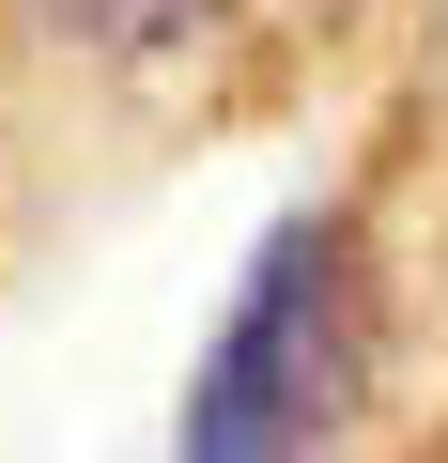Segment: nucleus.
<instances>
[{
    "instance_id": "obj_1",
    "label": "nucleus",
    "mask_w": 448,
    "mask_h": 463,
    "mask_svg": "<svg viewBox=\"0 0 448 463\" xmlns=\"http://www.w3.org/2000/svg\"><path fill=\"white\" fill-rule=\"evenodd\" d=\"M371 340H386V248L371 201H294L186 386V463H340L371 432Z\"/></svg>"
},
{
    "instance_id": "obj_2",
    "label": "nucleus",
    "mask_w": 448,
    "mask_h": 463,
    "mask_svg": "<svg viewBox=\"0 0 448 463\" xmlns=\"http://www.w3.org/2000/svg\"><path fill=\"white\" fill-rule=\"evenodd\" d=\"M248 16L263 0H0V47L93 93H139V78H201Z\"/></svg>"
}]
</instances>
